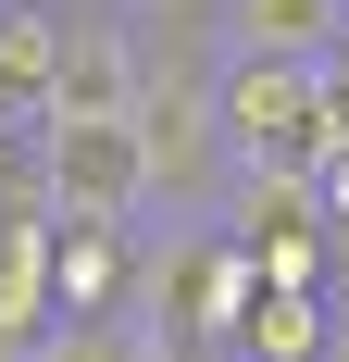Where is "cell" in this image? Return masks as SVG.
Segmentation results:
<instances>
[{"label": "cell", "instance_id": "cell-1", "mask_svg": "<svg viewBox=\"0 0 349 362\" xmlns=\"http://www.w3.org/2000/svg\"><path fill=\"white\" fill-rule=\"evenodd\" d=\"M212 100H225V138H237V163H262V175H312V150L337 138L324 50H225Z\"/></svg>", "mask_w": 349, "mask_h": 362}, {"label": "cell", "instance_id": "cell-2", "mask_svg": "<svg viewBox=\"0 0 349 362\" xmlns=\"http://www.w3.org/2000/svg\"><path fill=\"white\" fill-rule=\"evenodd\" d=\"M50 213L63 225H150L138 213V125H37Z\"/></svg>", "mask_w": 349, "mask_h": 362}, {"label": "cell", "instance_id": "cell-3", "mask_svg": "<svg viewBox=\"0 0 349 362\" xmlns=\"http://www.w3.org/2000/svg\"><path fill=\"white\" fill-rule=\"evenodd\" d=\"M138 275H150V225H63L50 238V300L75 325H138Z\"/></svg>", "mask_w": 349, "mask_h": 362}, {"label": "cell", "instance_id": "cell-4", "mask_svg": "<svg viewBox=\"0 0 349 362\" xmlns=\"http://www.w3.org/2000/svg\"><path fill=\"white\" fill-rule=\"evenodd\" d=\"M50 88H63V0H13L0 13V125L37 138L50 125Z\"/></svg>", "mask_w": 349, "mask_h": 362}, {"label": "cell", "instance_id": "cell-5", "mask_svg": "<svg viewBox=\"0 0 349 362\" xmlns=\"http://www.w3.org/2000/svg\"><path fill=\"white\" fill-rule=\"evenodd\" d=\"M337 337H349L337 288H262V313L237 325V350H249V362H324Z\"/></svg>", "mask_w": 349, "mask_h": 362}, {"label": "cell", "instance_id": "cell-6", "mask_svg": "<svg viewBox=\"0 0 349 362\" xmlns=\"http://www.w3.org/2000/svg\"><path fill=\"white\" fill-rule=\"evenodd\" d=\"M349 0H225V50H337Z\"/></svg>", "mask_w": 349, "mask_h": 362}, {"label": "cell", "instance_id": "cell-7", "mask_svg": "<svg viewBox=\"0 0 349 362\" xmlns=\"http://www.w3.org/2000/svg\"><path fill=\"white\" fill-rule=\"evenodd\" d=\"M125 350H138V325H75V313H50V337L25 362H125Z\"/></svg>", "mask_w": 349, "mask_h": 362}, {"label": "cell", "instance_id": "cell-8", "mask_svg": "<svg viewBox=\"0 0 349 362\" xmlns=\"http://www.w3.org/2000/svg\"><path fill=\"white\" fill-rule=\"evenodd\" d=\"M312 200H324V225L349 238V112H337V138L312 150Z\"/></svg>", "mask_w": 349, "mask_h": 362}, {"label": "cell", "instance_id": "cell-9", "mask_svg": "<svg viewBox=\"0 0 349 362\" xmlns=\"http://www.w3.org/2000/svg\"><path fill=\"white\" fill-rule=\"evenodd\" d=\"M112 13H138V25H200V37H225V0H112Z\"/></svg>", "mask_w": 349, "mask_h": 362}, {"label": "cell", "instance_id": "cell-10", "mask_svg": "<svg viewBox=\"0 0 349 362\" xmlns=\"http://www.w3.org/2000/svg\"><path fill=\"white\" fill-rule=\"evenodd\" d=\"M125 362H200V350H187V337H150V325H138V350H125Z\"/></svg>", "mask_w": 349, "mask_h": 362}, {"label": "cell", "instance_id": "cell-11", "mask_svg": "<svg viewBox=\"0 0 349 362\" xmlns=\"http://www.w3.org/2000/svg\"><path fill=\"white\" fill-rule=\"evenodd\" d=\"M324 88H337V112H349V37H337V50H324Z\"/></svg>", "mask_w": 349, "mask_h": 362}, {"label": "cell", "instance_id": "cell-12", "mask_svg": "<svg viewBox=\"0 0 349 362\" xmlns=\"http://www.w3.org/2000/svg\"><path fill=\"white\" fill-rule=\"evenodd\" d=\"M0 163H13V125H0Z\"/></svg>", "mask_w": 349, "mask_h": 362}, {"label": "cell", "instance_id": "cell-13", "mask_svg": "<svg viewBox=\"0 0 349 362\" xmlns=\"http://www.w3.org/2000/svg\"><path fill=\"white\" fill-rule=\"evenodd\" d=\"M324 362H349V337H337V350H324Z\"/></svg>", "mask_w": 349, "mask_h": 362}, {"label": "cell", "instance_id": "cell-14", "mask_svg": "<svg viewBox=\"0 0 349 362\" xmlns=\"http://www.w3.org/2000/svg\"><path fill=\"white\" fill-rule=\"evenodd\" d=\"M225 362H249V350H225Z\"/></svg>", "mask_w": 349, "mask_h": 362}, {"label": "cell", "instance_id": "cell-15", "mask_svg": "<svg viewBox=\"0 0 349 362\" xmlns=\"http://www.w3.org/2000/svg\"><path fill=\"white\" fill-rule=\"evenodd\" d=\"M0 13H13V0H0Z\"/></svg>", "mask_w": 349, "mask_h": 362}]
</instances>
